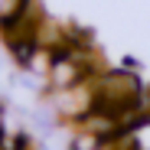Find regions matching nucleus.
Returning <instances> with one entry per match:
<instances>
[{
	"label": "nucleus",
	"mask_w": 150,
	"mask_h": 150,
	"mask_svg": "<svg viewBox=\"0 0 150 150\" xmlns=\"http://www.w3.org/2000/svg\"><path fill=\"white\" fill-rule=\"evenodd\" d=\"M30 62H33V69H46V65H49V56L42 52V49H36V56H33Z\"/></svg>",
	"instance_id": "20e7f679"
},
{
	"label": "nucleus",
	"mask_w": 150,
	"mask_h": 150,
	"mask_svg": "<svg viewBox=\"0 0 150 150\" xmlns=\"http://www.w3.org/2000/svg\"><path fill=\"white\" fill-rule=\"evenodd\" d=\"M59 108L62 114H88L91 108V88L88 85H72L59 95Z\"/></svg>",
	"instance_id": "f257e3e1"
},
{
	"label": "nucleus",
	"mask_w": 150,
	"mask_h": 150,
	"mask_svg": "<svg viewBox=\"0 0 150 150\" xmlns=\"http://www.w3.org/2000/svg\"><path fill=\"white\" fill-rule=\"evenodd\" d=\"M101 91H105V101H127V98L137 95V82L131 75H108L101 79Z\"/></svg>",
	"instance_id": "f03ea898"
},
{
	"label": "nucleus",
	"mask_w": 150,
	"mask_h": 150,
	"mask_svg": "<svg viewBox=\"0 0 150 150\" xmlns=\"http://www.w3.org/2000/svg\"><path fill=\"white\" fill-rule=\"evenodd\" d=\"M49 75H52V85H56V88H72V85L79 82V79H82L85 72H82L79 59H72V56H69L65 62H56Z\"/></svg>",
	"instance_id": "7ed1b4c3"
}]
</instances>
